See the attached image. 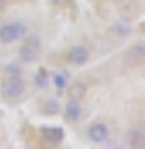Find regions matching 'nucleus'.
<instances>
[{
	"instance_id": "10",
	"label": "nucleus",
	"mask_w": 145,
	"mask_h": 149,
	"mask_svg": "<svg viewBox=\"0 0 145 149\" xmlns=\"http://www.w3.org/2000/svg\"><path fill=\"white\" fill-rule=\"evenodd\" d=\"M50 81L56 86L58 90H64L68 86V74H64V72H58V74H54L52 78H50Z\"/></svg>"
},
{
	"instance_id": "12",
	"label": "nucleus",
	"mask_w": 145,
	"mask_h": 149,
	"mask_svg": "<svg viewBox=\"0 0 145 149\" xmlns=\"http://www.w3.org/2000/svg\"><path fill=\"white\" fill-rule=\"evenodd\" d=\"M60 111V103L56 102V100H46V103H44V113H58Z\"/></svg>"
},
{
	"instance_id": "6",
	"label": "nucleus",
	"mask_w": 145,
	"mask_h": 149,
	"mask_svg": "<svg viewBox=\"0 0 145 149\" xmlns=\"http://www.w3.org/2000/svg\"><path fill=\"white\" fill-rule=\"evenodd\" d=\"M42 137L52 143V145H58L64 141V129L58 125H50V127H42Z\"/></svg>"
},
{
	"instance_id": "2",
	"label": "nucleus",
	"mask_w": 145,
	"mask_h": 149,
	"mask_svg": "<svg viewBox=\"0 0 145 149\" xmlns=\"http://www.w3.org/2000/svg\"><path fill=\"white\" fill-rule=\"evenodd\" d=\"M2 93L10 100H16V97H22L26 93V81L20 78V76H10L8 80L2 84Z\"/></svg>"
},
{
	"instance_id": "1",
	"label": "nucleus",
	"mask_w": 145,
	"mask_h": 149,
	"mask_svg": "<svg viewBox=\"0 0 145 149\" xmlns=\"http://www.w3.org/2000/svg\"><path fill=\"white\" fill-rule=\"evenodd\" d=\"M28 32V28L22 22H6L0 26V44H14L22 40Z\"/></svg>"
},
{
	"instance_id": "13",
	"label": "nucleus",
	"mask_w": 145,
	"mask_h": 149,
	"mask_svg": "<svg viewBox=\"0 0 145 149\" xmlns=\"http://www.w3.org/2000/svg\"><path fill=\"white\" fill-rule=\"evenodd\" d=\"M0 8H4V0H0Z\"/></svg>"
},
{
	"instance_id": "5",
	"label": "nucleus",
	"mask_w": 145,
	"mask_h": 149,
	"mask_svg": "<svg viewBox=\"0 0 145 149\" xmlns=\"http://www.w3.org/2000/svg\"><path fill=\"white\" fill-rule=\"evenodd\" d=\"M38 52H40V40L38 38H30L22 48H20V58L24 62H32L38 58Z\"/></svg>"
},
{
	"instance_id": "8",
	"label": "nucleus",
	"mask_w": 145,
	"mask_h": 149,
	"mask_svg": "<svg viewBox=\"0 0 145 149\" xmlns=\"http://www.w3.org/2000/svg\"><path fill=\"white\" fill-rule=\"evenodd\" d=\"M68 95H70V100H76V102H79V100L86 95V86H84V84H79V81L72 84V86L68 88Z\"/></svg>"
},
{
	"instance_id": "7",
	"label": "nucleus",
	"mask_w": 145,
	"mask_h": 149,
	"mask_svg": "<svg viewBox=\"0 0 145 149\" xmlns=\"http://www.w3.org/2000/svg\"><path fill=\"white\" fill-rule=\"evenodd\" d=\"M64 117H66L68 121H78L79 117H82V105H79L76 100H70L66 103V107H64Z\"/></svg>"
},
{
	"instance_id": "9",
	"label": "nucleus",
	"mask_w": 145,
	"mask_h": 149,
	"mask_svg": "<svg viewBox=\"0 0 145 149\" xmlns=\"http://www.w3.org/2000/svg\"><path fill=\"white\" fill-rule=\"evenodd\" d=\"M127 143L131 145V147H141L145 143V135L141 129H133L131 133H127Z\"/></svg>"
},
{
	"instance_id": "11",
	"label": "nucleus",
	"mask_w": 145,
	"mask_h": 149,
	"mask_svg": "<svg viewBox=\"0 0 145 149\" xmlns=\"http://www.w3.org/2000/svg\"><path fill=\"white\" fill-rule=\"evenodd\" d=\"M4 72H6L8 76H20V74H22V64H20V62H10Z\"/></svg>"
},
{
	"instance_id": "4",
	"label": "nucleus",
	"mask_w": 145,
	"mask_h": 149,
	"mask_svg": "<svg viewBox=\"0 0 145 149\" xmlns=\"http://www.w3.org/2000/svg\"><path fill=\"white\" fill-rule=\"evenodd\" d=\"M68 60H70V64L72 66H76V68H82V66H86L89 62V50L86 46H72L70 48V52H68Z\"/></svg>"
},
{
	"instance_id": "3",
	"label": "nucleus",
	"mask_w": 145,
	"mask_h": 149,
	"mask_svg": "<svg viewBox=\"0 0 145 149\" xmlns=\"http://www.w3.org/2000/svg\"><path fill=\"white\" fill-rule=\"evenodd\" d=\"M88 139H89V143H93V145L105 143L109 139V125L105 121H93L88 127Z\"/></svg>"
}]
</instances>
